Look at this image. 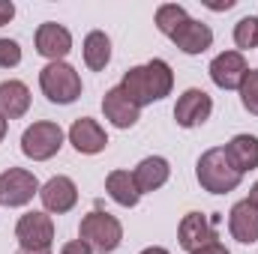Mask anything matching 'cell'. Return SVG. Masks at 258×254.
Instances as JSON below:
<instances>
[{"mask_svg": "<svg viewBox=\"0 0 258 254\" xmlns=\"http://www.w3.org/2000/svg\"><path fill=\"white\" fill-rule=\"evenodd\" d=\"M123 93L129 99L144 108V105H153V102H162L165 96H171V87H174V72L165 60H150L144 66H132L123 81H120Z\"/></svg>", "mask_w": 258, "mask_h": 254, "instance_id": "1", "label": "cell"}, {"mask_svg": "<svg viewBox=\"0 0 258 254\" xmlns=\"http://www.w3.org/2000/svg\"><path fill=\"white\" fill-rule=\"evenodd\" d=\"M195 177H198L201 189L210 191V194H228V191L237 189L240 180H243L231 168V162H228V156H225L222 147H213V150L201 153V159L195 165Z\"/></svg>", "mask_w": 258, "mask_h": 254, "instance_id": "2", "label": "cell"}, {"mask_svg": "<svg viewBox=\"0 0 258 254\" xmlns=\"http://www.w3.org/2000/svg\"><path fill=\"white\" fill-rule=\"evenodd\" d=\"M78 239H84L93 251L111 254L120 242H123V224H120L111 212H102V209L96 206L93 212H87V215L81 218Z\"/></svg>", "mask_w": 258, "mask_h": 254, "instance_id": "3", "label": "cell"}, {"mask_svg": "<svg viewBox=\"0 0 258 254\" xmlns=\"http://www.w3.org/2000/svg\"><path fill=\"white\" fill-rule=\"evenodd\" d=\"M39 87H42V93H45L48 102H54V105H72L81 96V75L66 60L45 63L42 72H39Z\"/></svg>", "mask_w": 258, "mask_h": 254, "instance_id": "4", "label": "cell"}, {"mask_svg": "<svg viewBox=\"0 0 258 254\" xmlns=\"http://www.w3.org/2000/svg\"><path fill=\"white\" fill-rule=\"evenodd\" d=\"M63 147V129L51 120H39L24 129L21 135V153L33 162H48L60 153Z\"/></svg>", "mask_w": 258, "mask_h": 254, "instance_id": "5", "label": "cell"}, {"mask_svg": "<svg viewBox=\"0 0 258 254\" xmlns=\"http://www.w3.org/2000/svg\"><path fill=\"white\" fill-rule=\"evenodd\" d=\"M39 180L24 171V168H6L0 174V203L3 206H24L33 200V194H39Z\"/></svg>", "mask_w": 258, "mask_h": 254, "instance_id": "6", "label": "cell"}, {"mask_svg": "<svg viewBox=\"0 0 258 254\" xmlns=\"http://www.w3.org/2000/svg\"><path fill=\"white\" fill-rule=\"evenodd\" d=\"M15 239L21 248H51L54 242V221L48 212H24L15 224Z\"/></svg>", "mask_w": 258, "mask_h": 254, "instance_id": "7", "label": "cell"}, {"mask_svg": "<svg viewBox=\"0 0 258 254\" xmlns=\"http://www.w3.org/2000/svg\"><path fill=\"white\" fill-rule=\"evenodd\" d=\"M213 114V99L201 90V87H189L177 105H174V120L180 129H195V126H204Z\"/></svg>", "mask_w": 258, "mask_h": 254, "instance_id": "8", "label": "cell"}, {"mask_svg": "<svg viewBox=\"0 0 258 254\" xmlns=\"http://www.w3.org/2000/svg\"><path fill=\"white\" fill-rule=\"evenodd\" d=\"M216 221H219V218H207V215H201V212H186L183 221H180V227H177V242H180V248L192 254V251H198L201 245L219 239V236H216Z\"/></svg>", "mask_w": 258, "mask_h": 254, "instance_id": "9", "label": "cell"}, {"mask_svg": "<svg viewBox=\"0 0 258 254\" xmlns=\"http://www.w3.org/2000/svg\"><path fill=\"white\" fill-rule=\"evenodd\" d=\"M33 42H36V54H42L48 63L63 60L66 54L72 51V33L66 30L63 24H57V21H45V24H39Z\"/></svg>", "mask_w": 258, "mask_h": 254, "instance_id": "10", "label": "cell"}, {"mask_svg": "<svg viewBox=\"0 0 258 254\" xmlns=\"http://www.w3.org/2000/svg\"><path fill=\"white\" fill-rule=\"evenodd\" d=\"M207 72H210V81L219 90H240V81L249 72V66H246V57L240 51H222L210 60Z\"/></svg>", "mask_w": 258, "mask_h": 254, "instance_id": "11", "label": "cell"}, {"mask_svg": "<svg viewBox=\"0 0 258 254\" xmlns=\"http://www.w3.org/2000/svg\"><path fill=\"white\" fill-rule=\"evenodd\" d=\"M39 197H42V206L45 212H54V215H63L69 209H75L78 203V186L69 180V177H51L42 189H39Z\"/></svg>", "mask_w": 258, "mask_h": 254, "instance_id": "12", "label": "cell"}, {"mask_svg": "<svg viewBox=\"0 0 258 254\" xmlns=\"http://www.w3.org/2000/svg\"><path fill=\"white\" fill-rule=\"evenodd\" d=\"M102 114H105V120H108L111 126L132 129L138 123V117H141V108L129 99L126 93H123V87L117 84V87H111V90L105 93V99H102Z\"/></svg>", "mask_w": 258, "mask_h": 254, "instance_id": "13", "label": "cell"}, {"mask_svg": "<svg viewBox=\"0 0 258 254\" xmlns=\"http://www.w3.org/2000/svg\"><path fill=\"white\" fill-rule=\"evenodd\" d=\"M69 144L81 153V156H96L108 147V135L105 129L99 126L96 120L90 117H78L72 126H69Z\"/></svg>", "mask_w": 258, "mask_h": 254, "instance_id": "14", "label": "cell"}, {"mask_svg": "<svg viewBox=\"0 0 258 254\" xmlns=\"http://www.w3.org/2000/svg\"><path fill=\"white\" fill-rule=\"evenodd\" d=\"M228 230L237 242L243 245H252L258 242V206L246 197V200H237L228 212Z\"/></svg>", "mask_w": 258, "mask_h": 254, "instance_id": "15", "label": "cell"}, {"mask_svg": "<svg viewBox=\"0 0 258 254\" xmlns=\"http://www.w3.org/2000/svg\"><path fill=\"white\" fill-rule=\"evenodd\" d=\"M168 177H171V165L162 156H147L132 171V180H135V186H138L141 194H150V191L162 189L168 183Z\"/></svg>", "mask_w": 258, "mask_h": 254, "instance_id": "16", "label": "cell"}, {"mask_svg": "<svg viewBox=\"0 0 258 254\" xmlns=\"http://www.w3.org/2000/svg\"><path fill=\"white\" fill-rule=\"evenodd\" d=\"M30 111V90L24 81H0V117L9 120H21Z\"/></svg>", "mask_w": 258, "mask_h": 254, "instance_id": "17", "label": "cell"}, {"mask_svg": "<svg viewBox=\"0 0 258 254\" xmlns=\"http://www.w3.org/2000/svg\"><path fill=\"white\" fill-rule=\"evenodd\" d=\"M222 150H225L231 168H234L240 177L258 168V138L255 135H234Z\"/></svg>", "mask_w": 258, "mask_h": 254, "instance_id": "18", "label": "cell"}, {"mask_svg": "<svg viewBox=\"0 0 258 254\" xmlns=\"http://www.w3.org/2000/svg\"><path fill=\"white\" fill-rule=\"evenodd\" d=\"M171 42H174L183 54H204V51L213 45V30H210L204 21L189 18V21L171 36Z\"/></svg>", "mask_w": 258, "mask_h": 254, "instance_id": "19", "label": "cell"}, {"mask_svg": "<svg viewBox=\"0 0 258 254\" xmlns=\"http://www.w3.org/2000/svg\"><path fill=\"white\" fill-rule=\"evenodd\" d=\"M105 191H108V197H111L114 203L129 206V209L141 200V191H138V186H135V180H132L129 171H111V174L105 177Z\"/></svg>", "mask_w": 258, "mask_h": 254, "instance_id": "20", "label": "cell"}, {"mask_svg": "<svg viewBox=\"0 0 258 254\" xmlns=\"http://www.w3.org/2000/svg\"><path fill=\"white\" fill-rule=\"evenodd\" d=\"M81 51H84V63H87V69L102 72V69L108 66V60H111V39H108L102 30H90V33L84 36Z\"/></svg>", "mask_w": 258, "mask_h": 254, "instance_id": "21", "label": "cell"}, {"mask_svg": "<svg viewBox=\"0 0 258 254\" xmlns=\"http://www.w3.org/2000/svg\"><path fill=\"white\" fill-rule=\"evenodd\" d=\"M186 21H189V12H186L180 3H162V6L156 9V27H159V33H165L168 39H171Z\"/></svg>", "mask_w": 258, "mask_h": 254, "instance_id": "22", "label": "cell"}, {"mask_svg": "<svg viewBox=\"0 0 258 254\" xmlns=\"http://www.w3.org/2000/svg\"><path fill=\"white\" fill-rule=\"evenodd\" d=\"M234 45L240 54L249 48H258V15H243L234 24Z\"/></svg>", "mask_w": 258, "mask_h": 254, "instance_id": "23", "label": "cell"}, {"mask_svg": "<svg viewBox=\"0 0 258 254\" xmlns=\"http://www.w3.org/2000/svg\"><path fill=\"white\" fill-rule=\"evenodd\" d=\"M240 102L249 114L258 117V69H249L240 81Z\"/></svg>", "mask_w": 258, "mask_h": 254, "instance_id": "24", "label": "cell"}, {"mask_svg": "<svg viewBox=\"0 0 258 254\" xmlns=\"http://www.w3.org/2000/svg\"><path fill=\"white\" fill-rule=\"evenodd\" d=\"M21 63V45L15 39H0V69H15Z\"/></svg>", "mask_w": 258, "mask_h": 254, "instance_id": "25", "label": "cell"}, {"mask_svg": "<svg viewBox=\"0 0 258 254\" xmlns=\"http://www.w3.org/2000/svg\"><path fill=\"white\" fill-rule=\"evenodd\" d=\"M60 254H93V248L84 239H69L63 248H60Z\"/></svg>", "mask_w": 258, "mask_h": 254, "instance_id": "26", "label": "cell"}, {"mask_svg": "<svg viewBox=\"0 0 258 254\" xmlns=\"http://www.w3.org/2000/svg\"><path fill=\"white\" fill-rule=\"evenodd\" d=\"M12 18H15V3L12 0H0V27L9 24Z\"/></svg>", "mask_w": 258, "mask_h": 254, "instance_id": "27", "label": "cell"}, {"mask_svg": "<svg viewBox=\"0 0 258 254\" xmlns=\"http://www.w3.org/2000/svg\"><path fill=\"white\" fill-rule=\"evenodd\" d=\"M192 254H231L228 248H225V242H219V239H213V242H207V245H201L198 251Z\"/></svg>", "mask_w": 258, "mask_h": 254, "instance_id": "28", "label": "cell"}, {"mask_svg": "<svg viewBox=\"0 0 258 254\" xmlns=\"http://www.w3.org/2000/svg\"><path fill=\"white\" fill-rule=\"evenodd\" d=\"M231 6H234V0H225V3H207V9H213V12H222V9L228 12Z\"/></svg>", "mask_w": 258, "mask_h": 254, "instance_id": "29", "label": "cell"}, {"mask_svg": "<svg viewBox=\"0 0 258 254\" xmlns=\"http://www.w3.org/2000/svg\"><path fill=\"white\" fill-rule=\"evenodd\" d=\"M141 254H171L168 248H162V245H150V248H144Z\"/></svg>", "mask_w": 258, "mask_h": 254, "instance_id": "30", "label": "cell"}, {"mask_svg": "<svg viewBox=\"0 0 258 254\" xmlns=\"http://www.w3.org/2000/svg\"><path fill=\"white\" fill-rule=\"evenodd\" d=\"M18 254H51V248H18Z\"/></svg>", "mask_w": 258, "mask_h": 254, "instance_id": "31", "label": "cell"}, {"mask_svg": "<svg viewBox=\"0 0 258 254\" xmlns=\"http://www.w3.org/2000/svg\"><path fill=\"white\" fill-rule=\"evenodd\" d=\"M249 200H252V203L258 206V183L252 186V189H249Z\"/></svg>", "mask_w": 258, "mask_h": 254, "instance_id": "32", "label": "cell"}, {"mask_svg": "<svg viewBox=\"0 0 258 254\" xmlns=\"http://www.w3.org/2000/svg\"><path fill=\"white\" fill-rule=\"evenodd\" d=\"M6 129H9V123H6V120H3V117H0V141H3V138H6Z\"/></svg>", "mask_w": 258, "mask_h": 254, "instance_id": "33", "label": "cell"}]
</instances>
